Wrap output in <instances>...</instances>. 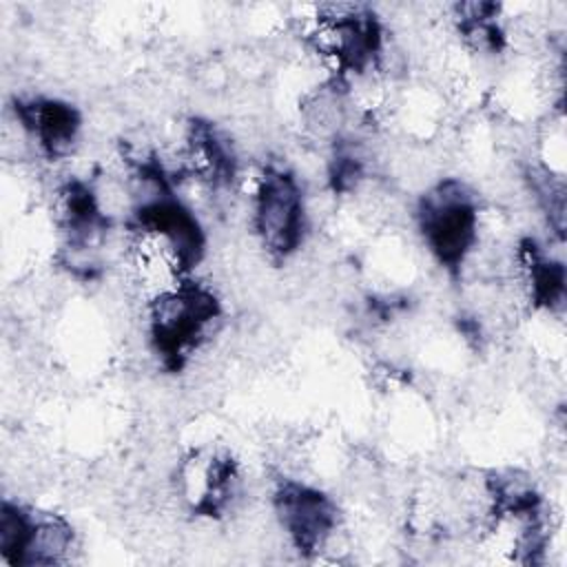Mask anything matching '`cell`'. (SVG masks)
<instances>
[{"label": "cell", "mask_w": 567, "mask_h": 567, "mask_svg": "<svg viewBox=\"0 0 567 567\" xmlns=\"http://www.w3.org/2000/svg\"><path fill=\"white\" fill-rule=\"evenodd\" d=\"M18 117L49 157L69 153L80 128L75 109L55 100L18 104Z\"/></svg>", "instance_id": "277c9868"}, {"label": "cell", "mask_w": 567, "mask_h": 567, "mask_svg": "<svg viewBox=\"0 0 567 567\" xmlns=\"http://www.w3.org/2000/svg\"><path fill=\"white\" fill-rule=\"evenodd\" d=\"M255 228L264 246L286 257L301 244L303 202L295 177L268 171L255 190Z\"/></svg>", "instance_id": "7a4b0ae2"}, {"label": "cell", "mask_w": 567, "mask_h": 567, "mask_svg": "<svg viewBox=\"0 0 567 567\" xmlns=\"http://www.w3.org/2000/svg\"><path fill=\"white\" fill-rule=\"evenodd\" d=\"M476 208L456 182L439 184L421 206V230L430 250L447 268H458L476 239Z\"/></svg>", "instance_id": "6da1fadb"}, {"label": "cell", "mask_w": 567, "mask_h": 567, "mask_svg": "<svg viewBox=\"0 0 567 567\" xmlns=\"http://www.w3.org/2000/svg\"><path fill=\"white\" fill-rule=\"evenodd\" d=\"M275 503L281 525L299 551H317L326 545L337 525V512L323 494L297 483H286L279 487Z\"/></svg>", "instance_id": "3957f363"}]
</instances>
